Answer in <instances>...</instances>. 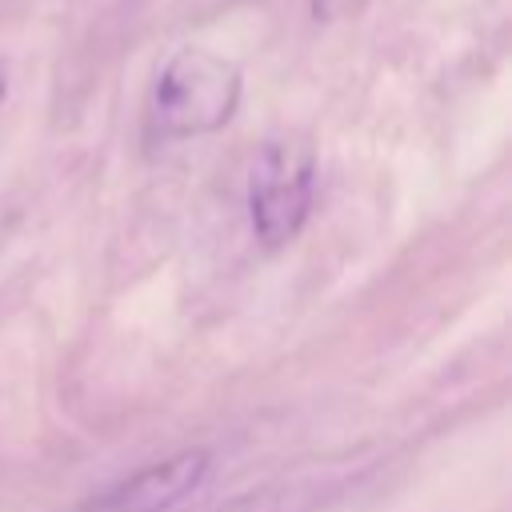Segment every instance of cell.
Here are the masks:
<instances>
[{"mask_svg":"<svg viewBox=\"0 0 512 512\" xmlns=\"http://www.w3.org/2000/svg\"><path fill=\"white\" fill-rule=\"evenodd\" d=\"M240 96H244V72L236 68V60L188 44L160 64L148 96V124L160 140L208 136L236 116Z\"/></svg>","mask_w":512,"mask_h":512,"instance_id":"6da1fadb","label":"cell"},{"mask_svg":"<svg viewBox=\"0 0 512 512\" xmlns=\"http://www.w3.org/2000/svg\"><path fill=\"white\" fill-rule=\"evenodd\" d=\"M316 200V148L288 132L260 144L248 168V224L260 248L276 252L300 236Z\"/></svg>","mask_w":512,"mask_h":512,"instance_id":"7a4b0ae2","label":"cell"},{"mask_svg":"<svg viewBox=\"0 0 512 512\" xmlns=\"http://www.w3.org/2000/svg\"><path fill=\"white\" fill-rule=\"evenodd\" d=\"M208 468H212V456L204 448H180L148 464L144 472H132L112 488L96 492L80 512H168L204 484Z\"/></svg>","mask_w":512,"mask_h":512,"instance_id":"3957f363","label":"cell"},{"mask_svg":"<svg viewBox=\"0 0 512 512\" xmlns=\"http://www.w3.org/2000/svg\"><path fill=\"white\" fill-rule=\"evenodd\" d=\"M316 484H272V488H260V492H244L212 512H308L320 496Z\"/></svg>","mask_w":512,"mask_h":512,"instance_id":"277c9868","label":"cell"},{"mask_svg":"<svg viewBox=\"0 0 512 512\" xmlns=\"http://www.w3.org/2000/svg\"><path fill=\"white\" fill-rule=\"evenodd\" d=\"M364 0H312V16L316 20H340V16H352Z\"/></svg>","mask_w":512,"mask_h":512,"instance_id":"5b68a950","label":"cell"},{"mask_svg":"<svg viewBox=\"0 0 512 512\" xmlns=\"http://www.w3.org/2000/svg\"><path fill=\"white\" fill-rule=\"evenodd\" d=\"M4 96H8V68H4V60H0V104H4Z\"/></svg>","mask_w":512,"mask_h":512,"instance_id":"8992f818","label":"cell"}]
</instances>
